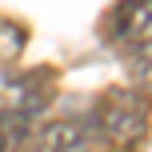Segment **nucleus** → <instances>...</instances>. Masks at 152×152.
<instances>
[{"mask_svg":"<svg viewBox=\"0 0 152 152\" xmlns=\"http://www.w3.org/2000/svg\"><path fill=\"white\" fill-rule=\"evenodd\" d=\"M92 132L116 152H136L148 140V100L136 88H112L104 92L96 108L88 116Z\"/></svg>","mask_w":152,"mask_h":152,"instance_id":"f257e3e1","label":"nucleus"},{"mask_svg":"<svg viewBox=\"0 0 152 152\" xmlns=\"http://www.w3.org/2000/svg\"><path fill=\"white\" fill-rule=\"evenodd\" d=\"M92 148H96V132H92L88 116L52 120L24 140V152H92Z\"/></svg>","mask_w":152,"mask_h":152,"instance_id":"f03ea898","label":"nucleus"},{"mask_svg":"<svg viewBox=\"0 0 152 152\" xmlns=\"http://www.w3.org/2000/svg\"><path fill=\"white\" fill-rule=\"evenodd\" d=\"M108 40L136 48L152 40V0H124L108 12Z\"/></svg>","mask_w":152,"mask_h":152,"instance_id":"7ed1b4c3","label":"nucleus"},{"mask_svg":"<svg viewBox=\"0 0 152 152\" xmlns=\"http://www.w3.org/2000/svg\"><path fill=\"white\" fill-rule=\"evenodd\" d=\"M12 104L36 120V116L52 104V76H48V72H32V76H24V80L16 84V100H12Z\"/></svg>","mask_w":152,"mask_h":152,"instance_id":"20e7f679","label":"nucleus"},{"mask_svg":"<svg viewBox=\"0 0 152 152\" xmlns=\"http://www.w3.org/2000/svg\"><path fill=\"white\" fill-rule=\"evenodd\" d=\"M32 116L20 112L16 104H0V152H16L24 148V140L32 136Z\"/></svg>","mask_w":152,"mask_h":152,"instance_id":"39448f33","label":"nucleus"},{"mask_svg":"<svg viewBox=\"0 0 152 152\" xmlns=\"http://www.w3.org/2000/svg\"><path fill=\"white\" fill-rule=\"evenodd\" d=\"M124 68H128V80L136 92H152V40L124 52Z\"/></svg>","mask_w":152,"mask_h":152,"instance_id":"423d86ee","label":"nucleus"},{"mask_svg":"<svg viewBox=\"0 0 152 152\" xmlns=\"http://www.w3.org/2000/svg\"><path fill=\"white\" fill-rule=\"evenodd\" d=\"M24 44H28V32L16 20H0V64H12L24 52Z\"/></svg>","mask_w":152,"mask_h":152,"instance_id":"0eeeda50","label":"nucleus"}]
</instances>
